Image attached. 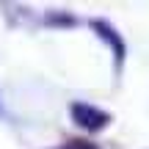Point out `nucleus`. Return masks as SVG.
Masks as SVG:
<instances>
[{"mask_svg":"<svg viewBox=\"0 0 149 149\" xmlns=\"http://www.w3.org/2000/svg\"><path fill=\"white\" fill-rule=\"evenodd\" d=\"M69 116L74 119V124H80L83 130H91V133H94V130L108 127V122H111V113L100 111V108L88 105V102H72Z\"/></svg>","mask_w":149,"mask_h":149,"instance_id":"1","label":"nucleus"},{"mask_svg":"<svg viewBox=\"0 0 149 149\" xmlns=\"http://www.w3.org/2000/svg\"><path fill=\"white\" fill-rule=\"evenodd\" d=\"M94 31H100V36H102V39H108V42L113 44V53H116V61H122V55H124V44H122V42L116 39V31H111V25H108V22H100V19L94 22Z\"/></svg>","mask_w":149,"mask_h":149,"instance_id":"2","label":"nucleus"},{"mask_svg":"<svg viewBox=\"0 0 149 149\" xmlns=\"http://www.w3.org/2000/svg\"><path fill=\"white\" fill-rule=\"evenodd\" d=\"M61 149H97L91 141H69V144H64Z\"/></svg>","mask_w":149,"mask_h":149,"instance_id":"3","label":"nucleus"}]
</instances>
